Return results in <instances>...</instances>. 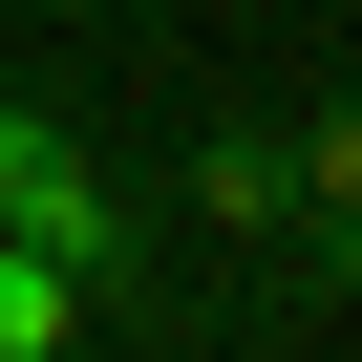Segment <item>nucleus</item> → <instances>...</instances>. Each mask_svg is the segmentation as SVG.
Instances as JSON below:
<instances>
[{
  "label": "nucleus",
  "mask_w": 362,
  "mask_h": 362,
  "mask_svg": "<svg viewBox=\"0 0 362 362\" xmlns=\"http://www.w3.org/2000/svg\"><path fill=\"white\" fill-rule=\"evenodd\" d=\"M0 235H43V256H64L86 298L128 277V235H107V170L64 149V107H0Z\"/></svg>",
  "instance_id": "f257e3e1"
},
{
  "label": "nucleus",
  "mask_w": 362,
  "mask_h": 362,
  "mask_svg": "<svg viewBox=\"0 0 362 362\" xmlns=\"http://www.w3.org/2000/svg\"><path fill=\"white\" fill-rule=\"evenodd\" d=\"M64 341H86V277L43 235H0V362H64Z\"/></svg>",
  "instance_id": "f03ea898"
},
{
  "label": "nucleus",
  "mask_w": 362,
  "mask_h": 362,
  "mask_svg": "<svg viewBox=\"0 0 362 362\" xmlns=\"http://www.w3.org/2000/svg\"><path fill=\"white\" fill-rule=\"evenodd\" d=\"M192 192H214V214H298V149H277V128H214Z\"/></svg>",
  "instance_id": "7ed1b4c3"
}]
</instances>
